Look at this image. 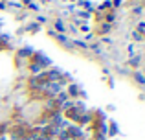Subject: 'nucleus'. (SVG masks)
I'll return each instance as SVG.
<instances>
[{
	"label": "nucleus",
	"mask_w": 145,
	"mask_h": 140,
	"mask_svg": "<svg viewBox=\"0 0 145 140\" xmlns=\"http://www.w3.org/2000/svg\"><path fill=\"white\" fill-rule=\"evenodd\" d=\"M136 79H138L140 83H145V78H142V76H140V74H136Z\"/></svg>",
	"instance_id": "nucleus-1"
}]
</instances>
